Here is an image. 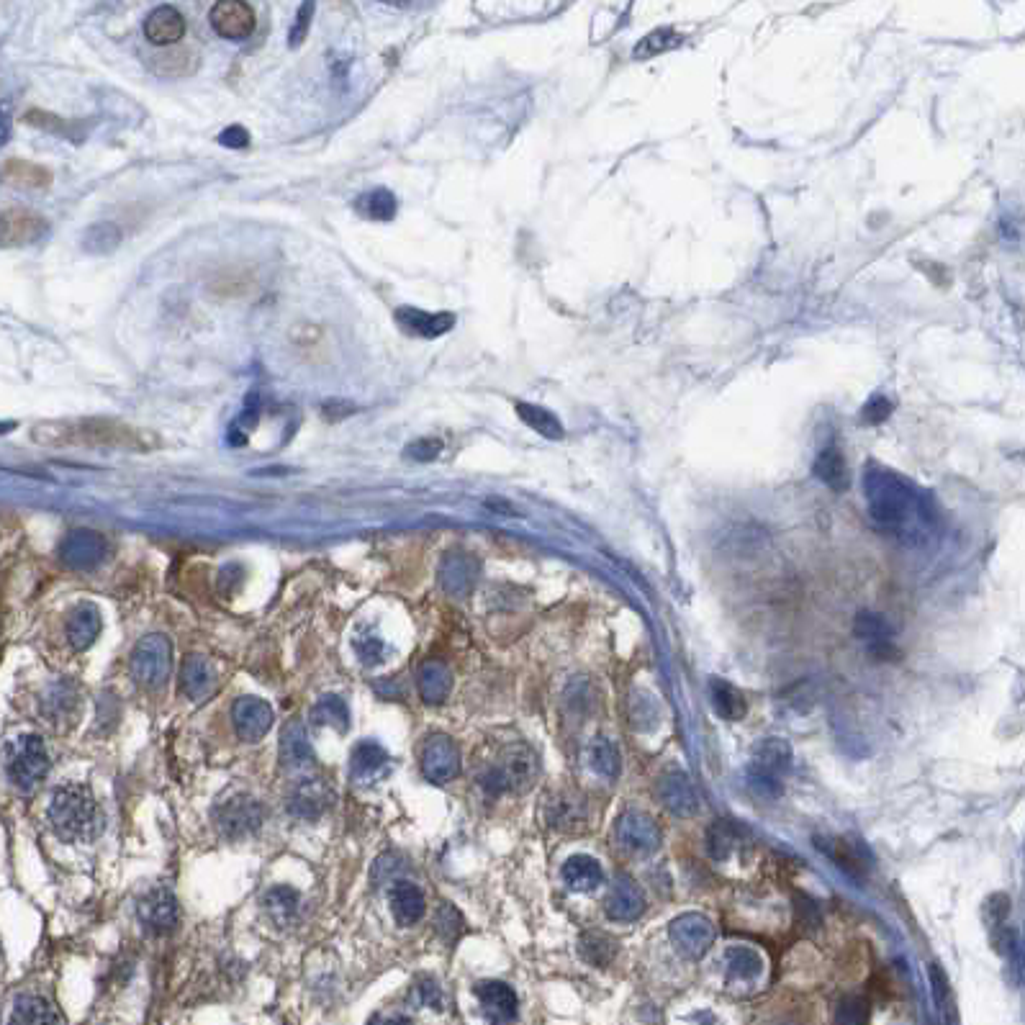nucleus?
Listing matches in <instances>:
<instances>
[{"label": "nucleus", "instance_id": "obj_25", "mask_svg": "<svg viewBox=\"0 0 1025 1025\" xmlns=\"http://www.w3.org/2000/svg\"><path fill=\"white\" fill-rule=\"evenodd\" d=\"M853 632H856L861 640H866V643H869L871 656L882 658V661H894V658H900V650L894 648V643H892V627H889L887 620H884V617H879V614L861 612L859 617H856Z\"/></svg>", "mask_w": 1025, "mask_h": 1025}, {"label": "nucleus", "instance_id": "obj_2", "mask_svg": "<svg viewBox=\"0 0 1025 1025\" xmlns=\"http://www.w3.org/2000/svg\"><path fill=\"white\" fill-rule=\"evenodd\" d=\"M31 440L44 447H108V450H129L147 453L155 447V437L144 435L137 427H129L116 419H57V422L36 424Z\"/></svg>", "mask_w": 1025, "mask_h": 1025}, {"label": "nucleus", "instance_id": "obj_21", "mask_svg": "<svg viewBox=\"0 0 1025 1025\" xmlns=\"http://www.w3.org/2000/svg\"><path fill=\"white\" fill-rule=\"evenodd\" d=\"M219 674L216 666L203 656H188L180 666V692L191 702H203L216 692Z\"/></svg>", "mask_w": 1025, "mask_h": 1025}, {"label": "nucleus", "instance_id": "obj_57", "mask_svg": "<svg viewBox=\"0 0 1025 1025\" xmlns=\"http://www.w3.org/2000/svg\"><path fill=\"white\" fill-rule=\"evenodd\" d=\"M8 137H11V121H8V116L0 114V147H6Z\"/></svg>", "mask_w": 1025, "mask_h": 1025}, {"label": "nucleus", "instance_id": "obj_26", "mask_svg": "<svg viewBox=\"0 0 1025 1025\" xmlns=\"http://www.w3.org/2000/svg\"><path fill=\"white\" fill-rule=\"evenodd\" d=\"M144 36L149 44L157 47H170L178 44L185 36V18L178 8L160 6L144 18Z\"/></svg>", "mask_w": 1025, "mask_h": 1025}, {"label": "nucleus", "instance_id": "obj_49", "mask_svg": "<svg viewBox=\"0 0 1025 1025\" xmlns=\"http://www.w3.org/2000/svg\"><path fill=\"white\" fill-rule=\"evenodd\" d=\"M869 1020V1002L864 997H846L838 1005L835 1025H866Z\"/></svg>", "mask_w": 1025, "mask_h": 1025}, {"label": "nucleus", "instance_id": "obj_55", "mask_svg": "<svg viewBox=\"0 0 1025 1025\" xmlns=\"http://www.w3.org/2000/svg\"><path fill=\"white\" fill-rule=\"evenodd\" d=\"M889 412H892V404H889L887 399H882V396H877V399H871L869 404H866L864 419L871 424H879L889 417Z\"/></svg>", "mask_w": 1025, "mask_h": 1025}, {"label": "nucleus", "instance_id": "obj_41", "mask_svg": "<svg viewBox=\"0 0 1025 1025\" xmlns=\"http://www.w3.org/2000/svg\"><path fill=\"white\" fill-rule=\"evenodd\" d=\"M517 414L527 427H532V430L540 432V435L548 437V440H561L563 437L561 419L555 417V414H550L548 409H543V406L517 404Z\"/></svg>", "mask_w": 1025, "mask_h": 1025}, {"label": "nucleus", "instance_id": "obj_4", "mask_svg": "<svg viewBox=\"0 0 1025 1025\" xmlns=\"http://www.w3.org/2000/svg\"><path fill=\"white\" fill-rule=\"evenodd\" d=\"M11 784L21 792H34L49 774V753L42 735L21 733L0 748Z\"/></svg>", "mask_w": 1025, "mask_h": 1025}, {"label": "nucleus", "instance_id": "obj_45", "mask_svg": "<svg viewBox=\"0 0 1025 1025\" xmlns=\"http://www.w3.org/2000/svg\"><path fill=\"white\" fill-rule=\"evenodd\" d=\"M3 180H8V185H16V188H44L49 185V173L44 167L31 165V162L13 160L8 162L6 170H3Z\"/></svg>", "mask_w": 1025, "mask_h": 1025}, {"label": "nucleus", "instance_id": "obj_42", "mask_svg": "<svg viewBox=\"0 0 1025 1025\" xmlns=\"http://www.w3.org/2000/svg\"><path fill=\"white\" fill-rule=\"evenodd\" d=\"M121 239H124V234H121L116 224L101 221V224L88 227V232L83 234V247L90 255H108V252H114L121 245Z\"/></svg>", "mask_w": 1025, "mask_h": 1025}, {"label": "nucleus", "instance_id": "obj_1", "mask_svg": "<svg viewBox=\"0 0 1025 1025\" xmlns=\"http://www.w3.org/2000/svg\"><path fill=\"white\" fill-rule=\"evenodd\" d=\"M864 499L871 519L907 543L923 540L930 527L936 525V512L930 507L928 496L915 483L882 465L866 468Z\"/></svg>", "mask_w": 1025, "mask_h": 1025}, {"label": "nucleus", "instance_id": "obj_15", "mask_svg": "<svg viewBox=\"0 0 1025 1025\" xmlns=\"http://www.w3.org/2000/svg\"><path fill=\"white\" fill-rule=\"evenodd\" d=\"M391 774V756L376 740H363L350 756V779L358 787H376Z\"/></svg>", "mask_w": 1025, "mask_h": 1025}, {"label": "nucleus", "instance_id": "obj_24", "mask_svg": "<svg viewBox=\"0 0 1025 1025\" xmlns=\"http://www.w3.org/2000/svg\"><path fill=\"white\" fill-rule=\"evenodd\" d=\"M101 627L103 620L96 604H78V607L70 612V617H67L65 638L72 650L83 653V650H88L90 645L96 643L98 635H101Z\"/></svg>", "mask_w": 1025, "mask_h": 1025}, {"label": "nucleus", "instance_id": "obj_32", "mask_svg": "<svg viewBox=\"0 0 1025 1025\" xmlns=\"http://www.w3.org/2000/svg\"><path fill=\"white\" fill-rule=\"evenodd\" d=\"M563 882L568 884V889L573 892H594L596 887H602L604 882V871L602 864L586 853H576L571 859L563 864Z\"/></svg>", "mask_w": 1025, "mask_h": 1025}, {"label": "nucleus", "instance_id": "obj_7", "mask_svg": "<svg viewBox=\"0 0 1025 1025\" xmlns=\"http://www.w3.org/2000/svg\"><path fill=\"white\" fill-rule=\"evenodd\" d=\"M265 815L268 812H265V805L260 799L237 792L221 799L211 812V820H214V828L219 830V835H224L227 841H242V838H250L263 828Z\"/></svg>", "mask_w": 1025, "mask_h": 1025}, {"label": "nucleus", "instance_id": "obj_23", "mask_svg": "<svg viewBox=\"0 0 1025 1025\" xmlns=\"http://www.w3.org/2000/svg\"><path fill=\"white\" fill-rule=\"evenodd\" d=\"M604 910H607L609 920H614V923H632V920H638L645 912L643 889L632 882L630 877H620L614 882V887L609 889Z\"/></svg>", "mask_w": 1025, "mask_h": 1025}, {"label": "nucleus", "instance_id": "obj_51", "mask_svg": "<svg viewBox=\"0 0 1025 1025\" xmlns=\"http://www.w3.org/2000/svg\"><path fill=\"white\" fill-rule=\"evenodd\" d=\"M414 997H417L419 1005H427V1008H442V990L440 984L432 977H422L417 984H414Z\"/></svg>", "mask_w": 1025, "mask_h": 1025}, {"label": "nucleus", "instance_id": "obj_37", "mask_svg": "<svg viewBox=\"0 0 1025 1025\" xmlns=\"http://www.w3.org/2000/svg\"><path fill=\"white\" fill-rule=\"evenodd\" d=\"M710 697L712 707H715L717 715L728 722H738L745 717V697L740 694V689H735L730 681L725 679H712L710 681Z\"/></svg>", "mask_w": 1025, "mask_h": 1025}, {"label": "nucleus", "instance_id": "obj_33", "mask_svg": "<svg viewBox=\"0 0 1025 1025\" xmlns=\"http://www.w3.org/2000/svg\"><path fill=\"white\" fill-rule=\"evenodd\" d=\"M820 843V851H825L835 864L841 866L843 871H848L851 877H864L866 869H869V856H866V848L853 846V843L843 841V838H823Z\"/></svg>", "mask_w": 1025, "mask_h": 1025}, {"label": "nucleus", "instance_id": "obj_43", "mask_svg": "<svg viewBox=\"0 0 1025 1025\" xmlns=\"http://www.w3.org/2000/svg\"><path fill=\"white\" fill-rule=\"evenodd\" d=\"M579 954L584 956L591 966H607L612 964V959L617 956V943L609 936H604V933L591 930V933H584V936H581Z\"/></svg>", "mask_w": 1025, "mask_h": 1025}, {"label": "nucleus", "instance_id": "obj_38", "mask_svg": "<svg viewBox=\"0 0 1025 1025\" xmlns=\"http://www.w3.org/2000/svg\"><path fill=\"white\" fill-rule=\"evenodd\" d=\"M743 841V828L738 823H730V820H717L712 823V828L707 830V851L715 861H725L735 848Z\"/></svg>", "mask_w": 1025, "mask_h": 1025}, {"label": "nucleus", "instance_id": "obj_12", "mask_svg": "<svg viewBox=\"0 0 1025 1025\" xmlns=\"http://www.w3.org/2000/svg\"><path fill=\"white\" fill-rule=\"evenodd\" d=\"M137 915L144 928L155 936H167L180 925V902L167 887L149 889L137 902Z\"/></svg>", "mask_w": 1025, "mask_h": 1025}, {"label": "nucleus", "instance_id": "obj_19", "mask_svg": "<svg viewBox=\"0 0 1025 1025\" xmlns=\"http://www.w3.org/2000/svg\"><path fill=\"white\" fill-rule=\"evenodd\" d=\"M476 997H478V1005H481L483 1015H486V1020H489V1025H512L514 1020H517L519 1000L509 984L496 982V979H489V982H478Z\"/></svg>", "mask_w": 1025, "mask_h": 1025}, {"label": "nucleus", "instance_id": "obj_58", "mask_svg": "<svg viewBox=\"0 0 1025 1025\" xmlns=\"http://www.w3.org/2000/svg\"><path fill=\"white\" fill-rule=\"evenodd\" d=\"M13 427H16V424H13V422H0V435H6V432H11Z\"/></svg>", "mask_w": 1025, "mask_h": 1025}, {"label": "nucleus", "instance_id": "obj_56", "mask_svg": "<svg viewBox=\"0 0 1025 1025\" xmlns=\"http://www.w3.org/2000/svg\"><path fill=\"white\" fill-rule=\"evenodd\" d=\"M368 1025H414L412 1018L406 1015H378V1018L370 1020Z\"/></svg>", "mask_w": 1025, "mask_h": 1025}, {"label": "nucleus", "instance_id": "obj_17", "mask_svg": "<svg viewBox=\"0 0 1025 1025\" xmlns=\"http://www.w3.org/2000/svg\"><path fill=\"white\" fill-rule=\"evenodd\" d=\"M232 725L239 740L257 743L273 728V707L260 697H242L232 704Z\"/></svg>", "mask_w": 1025, "mask_h": 1025}, {"label": "nucleus", "instance_id": "obj_6", "mask_svg": "<svg viewBox=\"0 0 1025 1025\" xmlns=\"http://www.w3.org/2000/svg\"><path fill=\"white\" fill-rule=\"evenodd\" d=\"M537 774V763L530 748L512 745L509 751L501 753L494 763L486 766L481 774V787L489 794L504 792H525Z\"/></svg>", "mask_w": 1025, "mask_h": 1025}, {"label": "nucleus", "instance_id": "obj_39", "mask_svg": "<svg viewBox=\"0 0 1025 1025\" xmlns=\"http://www.w3.org/2000/svg\"><path fill=\"white\" fill-rule=\"evenodd\" d=\"M815 476L830 486L833 491H843L848 486V473H846V460L838 453V447L830 445L825 450H820L815 460Z\"/></svg>", "mask_w": 1025, "mask_h": 1025}, {"label": "nucleus", "instance_id": "obj_18", "mask_svg": "<svg viewBox=\"0 0 1025 1025\" xmlns=\"http://www.w3.org/2000/svg\"><path fill=\"white\" fill-rule=\"evenodd\" d=\"M332 805V789L322 779L306 776L288 794V812L298 820H319Z\"/></svg>", "mask_w": 1025, "mask_h": 1025}, {"label": "nucleus", "instance_id": "obj_27", "mask_svg": "<svg viewBox=\"0 0 1025 1025\" xmlns=\"http://www.w3.org/2000/svg\"><path fill=\"white\" fill-rule=\"evenodd\" d=\"M6 1025H65V1018L47 997L21 995L13 1002Z\"/></svg>", "mask_w": 1025, "mask_h": 1025}, {"label": "nucleus", "instance_id": "obj_40", "mask_svg": "<svg viewBox=\"0 0 1025 1025\" xmlns=\"http://www.w3.org/2000/svg\"><path fill=\"white\" fill-rule=\"evenodd\" d=\"M352 653L363 666H381L391 656V645L376 630H360L352 638Z\"/></svg>", "mask_w": 1025, "mask_h": 1025}, {"label": "nucleus", "instance_id": "obj_3", "mask_svg": "<svg viewBox=\"0 0 1025 1025\" xmlns=\"http://www.w3.org/2000/svg\"><path fill=\"white\" fill-rule=\"evenodd\" d=\"M49 828L65 843H93L106 828L96 794L85 784H62L47 810Z\"/></svg>", "mask_w": 1025, "mask_h": 1025}, {"label": "nucleus", "instance_id": "obj_46", "mask_svg": "<svg viewBox=\"0 0 1025 1025\" xmlns=\"http://www.w3.org/2000/svg\"><path fill=\"white\" fill-rule=\"evenodd\" d=\"M589 761L591 769H594L596 774L607 776V779H614V776L620 774V751L614 748L612 740H594L589 748Z\"/></svg>", "mask_w": 1025, "mask_h": 1025}, {"label": "nucleus", "instance_id": "obj_54", "mask_svg": "<svg viewBox=\"0 0 1025 1025\" xmlns=\"http://www.w3.org/2000/svg\"><path fill=\"white\" fill-rule=\"evenodd\" d=\"M219 144L227 149H245L250 144V134H247V129L234 124L219 134Z\"/></svg>", "mask_w": 1025, "mask_h": 1025}, {"label": "nucleus", "instance_id": "obj_28", "mask_svg": "<svg viewBox=\"0 0 1025 1025\" xmlns=\"http://www.w3.org/2000/svg\"><path fill=\"white\" fill-rule=\"evenodd\" d=\"M394 316L404 332L414 334V337H424V340L442 337L455 324L453 314H427V311L414 309V306H401V309H396Z\"/></svg>", "mask_w": 1025, "mask_h": 1025}, {"label": "nucleus", "instance_id": "obj_20", "mask_svg": "<svg viewBox=\"0 0 1025 1025\" xmlns=\"http://www.w3.org/2000/svg\"><path fill=\"white\" fill-rule=\"evenodd\" d=\"M658 797L663 807L676 817H692L699 812V794L681 771H668L658 781Z\"/></svg>", "mask_w": 1025, "mask_h": 1025}, {"label": "nucleus", "instance_id": "obj_16", "mask_svg": "<svg viewBox=\"0 0 1025 1025\" xmlns=\"http://www.w3.org/2000/svg\"><path fill=\"white\" fill-rule=\"evenodd\" d=\"M209 18L216 34L229 42H245L257 26L255 11L250 3H242V0H221L211 8Z\"/></svg>", "mask_w": 1025, "mask_h": 1025}, {"label": "nucleus", "instance_id": "obj_5", "mask_svg": "<svg viewBox=\"0 0 1025 1025\" xmlns=\"http://www.w3.org/2000/svg\"><path fill=\"white\" fill-rule=\"evenodd\" d=\"M792 769V745L784 738H766L753 748L748 763V784L763 797H779L784 792L781 779Z\"/></svg>", "mask_w": 1025, "mask_h": 1025}, {"label": "nucleus", "instance_id": "obj_30", "mask_svg": "<svg viewBox=\"0 0 1025 1025\" xmlns=\"http://www.w3.org/2000/svg\"><path fill=\"white\" fill-rule=\"evenodd\" d=\"M419 697L427 704H442L453 692V674L442 661H424L417 671Z\"/></svg>", "mask_w": 1025, "mask_h": 1025}, {"label": "nucleus", "instance_id": "obj_50", "mask_svg": "<svg viewBox=\"0 0 1025 1025\" xmlns=\"http://www.w3.org/2000/svg\"><path fill=\"white\" fill-rule=\"evenodd\" d=\"M984 915L990 920V930L1008 925L1010 915V897L1008 894H992L990 900L984 902Z\"/></svg>", "mask_w": 1025, "mask_h": 1025}, {"label": "nucleus", "instance_id": "obj_8", "mask_svg": "<svg viewBox=\"0 0 1025 1025\" xmlns=\"http://www.w3.org/2000/svg\"><path fill=\"white\" fill-rule=\"evenodd\" d=\"M173 674V645L165 635H147L132 650V679L147 692H160Z\"/></svg>", "mask_w": 1025, "mask_h": 1025}, {"label": "nucleus", "instance_id": "obj_36", "mask_svg": "<svg viewBox=\"0 0 1025 1025\" xmlns=\"http://www.w3.org/2000/svg\"><path fill=\"white\" fill-rule=\"evenodd\" d=\"M311 722L319 725V728H332L337 733H347V728H350V707L337 694H324L311 707Z\"/></svg>", "mask_w": 1025, "mask_h": 1025}, {"label": "nucleus", "instance_id": "obj_31", "mask_svg": "<svg viewBox=\"0 0 1025 1025\" xmlns=\"http://www.w3.org/2000/svg\"><path fill=\"white\" fill-rule=\"evenodd\" d=\"M725 969H728V979L735 984H743V987H753L758 979L763 977V956L758 954L756 948L748 946H733L725 954Z\"/></svg>", "mask_w": 1025, "mask_h": 1025}, {"label": "nucleus", "instance_id": "obj_44", "mask_svg": "<svg viewBox=\"0 0 1025 1025\" xmlns=\"http://www.w3.org/2000/svg\"><path fill=\"white\" fill-rule=\"evenodd\" d=\"M358 211L370 221H391L396 216V198L386 188L365 193L358 198Z\"/></svg>", "mask_w": 1025, "mask_h": 1025}, {"label": "nucleus", "instance_id": "obj_35", "mask_svg": "<svg viewBox=\"0 0 1025 1025\" xmlns=\"http://www.w3.org/2000/svg\"><path fill=\"white\" fill-rule=\"evenodd\" d=\"M265 915L273 920L278 928H288L296 923L298 910H301V894L291 887H273L263 900Z\"/></svg>", "mask_w": 1025, "mask_h": 1025}, {"label": "nucleus", "instance_id": "obj_29", "mask_svg": "<svg viewBox=\"0 0 1025 1025\" xmlns=\"http://www.w3.org/2000/svg\"><path fill=\"white\" fill-rule=\"evenodd\" d=\"M388 905H391V912H394L396 923L401 928H412L419 920L424 918V894L417 884L412 882H396L388 892Z\"/></svg>", "mask_w": 1025, "mask_h": 1025}, {"label": "nucleus", "instance_id": "obj_11", "mask_svg": "<svg viewBox=\"0 0 1025 1025\" xmlns=\"http://www.w3.org/2000/svg\"><path fill=\"white\" fill-rule=\"evenodd\" d=\"M668 938H671V943H674V948L681 956H686V959H702L710 951L712 943H715V925L704 915H699V912H686V915H679L671 923Z\"/></svg>", "mask_w": 1025, "mask_h": 1025}, {"label": "nucleus", "instance_id": "obj_47", "mask_svg": "<svg viewBox=\"0 0 1025 1025\" xmlns=\"http://www.w3.org/2000/svg\"><path fill=\"white\" fill-rule=\"evenodd\" d=\"M679 44H681V36L676 34V31L658 29V31H653V34L645 36L643 42L635 47L632 57H635V60H648V57H656V54L668 52V49L679 47Z\"/></svg>", "mask_w": 1025, "mask_h": 1025}, {"label": "nucleus", "instance_id": "obj_52", "mask_svg": "<svg viewBox=\"0 0 1025 1025\" xmlns=\"http://www.w3.org/2000/svg\"><path fill=\"white\" fill-rule=\"evenodd\" d=\"M440 453L442 440H437V437H424V440H417L406 447V455L412 460H417V463H430V460H435Z\"/></svg>", "mask_w": 1025, "mask_h": 1025}, {"label": "nucleus", "instance_id": "obj_34", "mask_svg": "<svg viewBox=\"0 0 1025 1025\" xmlns=\"http://www.w3.org/2000/svg\"><path fill=\"white\" fill-rule=\"evenodd\" d=\"M281 763L288 769H301L306 763H314V751L306 738L304 725L298 720L288 722L281 735Z\"/></svg>", "mask_w": 1025, "mask_h": 1025}, {"label": "nucleus", "instance_id": "obj_53", "mask_svg": "<svg viewBox=\"0 0 1025 1025\" xmlns=\"http://www.w3.org/2000/svg\"><path fill=\"white\" fill-rule=\"evenodd\" d=\"M314 11H316L314 3H304V6H301V11H298V16H296V24L291 26V34H288V44H291V47H298V44L306 39Z\"/></svg>", "mask_w": 1025, "mask_h": 1025}, {"label": "nucleus", "instance_id": "obj_9", "mask_svg": "<svg viewBox=\"0 0 1025 1025\" xmlns=\"http://www.w3.org/2000/svg\"><path fill=\"white\" fill-rule=\"evenodd\" d=\"M419 769L432 784H447L460 774V751L453 738L435 733L419 748Z\"/></svg>", "mask_w": 1025, "mask_h": 1025}, {"label": "nucleus", "instance_id": "obj_22", "mask_svg": "<svg viewBox=\"0 0 1025 1025\" xmlns=\"http://www.w3.org/2000/svg\"><path fill=\"white\" fill-rule=\"evenodd\" d=\"M478 561L468 553H450L442 558L440 563V586L450 596L460 599V596H468L473 591L478 581Z\"/></svg>", "mask_w": 1025, "mask_h": 1025}, {"label": "nucleus", "instance_id": "obj_14", "mask_svg": "<svg viewBox=\"0 0 1025 1025\" xmlns=\"http://www.w3.org/2000/svg\"><path fill=\"white\" fill-rule=\"evenodd\" d=\"M80 710H83V697L80 689L72 681H57L42 694L39 699V712L44 720L57 730H67L78 722Z\"/></svg>", "mask_w": 1025, "mask_h": 1025}, {"label": "nucleus", "instance_id": "obj_13", "mask_svg": "<svg viewBox=\"0 0 1025 1025\" xmlns=\"http://www.w3.org/2000/svg\"><path fill=\"white\" fill-rule=\"evenodd\" d=\"M108 555L106 537L96 530H72L60 543V561L72 571H90Z\"/></svg>", "mask_w": 1025, "mask_h": 1025}, {"label": "nucleus", "instance_id": "obj_10", "mask_svg": "<svg viewBox=\"0 0 1025 1025\" xmlns=\"http://www.w3.org/2000/svg\"><path fill=\"white\" fill-rule=\"evenodd\" d=\"M614 833H617V843H620L627 853H632V856H650V853H656L658 846H661V828H658V823L648 815V812H622Z\"/></svg>", "mask_w": 1025, "mask_h": 1025}, {"label": "nucleus", "instance_id": "obj_48", "mask_svg": "<svg viewBox=\"0 0 1025 1025\" xmlns=\"http://www.w3.org/2000/svg\"><path fill=\"white\" fill-rule=\"evenodd\" d=\"M435 928H437V933H440V936H442V941L455 943L460 936H463L465 920H463V915H460V912L455 910L453 905H447V902H442L440 910H437Z\"/></svg>", "mask_w": 1025, "mask_h": 1025}]
</instances>
